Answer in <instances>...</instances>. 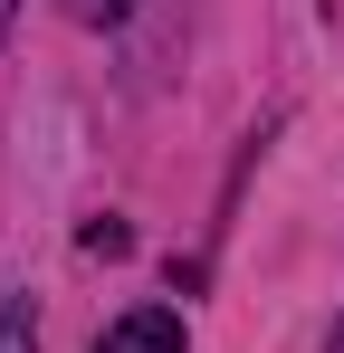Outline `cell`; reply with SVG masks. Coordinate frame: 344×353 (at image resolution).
Here are the masks:
<instances>
[{"label":"cell","mask_w":344,"mask_h":353,"mask_svg":"<svg viewBox=\"0 0 344 353\" xmlns=\"http://www.w3.org/2000/svg\"><path fill=\"white\" fill-rule=\"evenodd\" d=\"M0 353H39V325H29V305H0Z\"/></svg>","instance_id":"cell-2"},{"label":"cell","mask_w":344,"mask_h":353,"mask_svg":"<svg viewBox=\"0 0 344 353\" xmlns=\"http://www.w3.org/2000/svg\"><path fill=\"white\" fill-rule=\"evenodd\" d=\"M0 29H10V0H0Z\"/></svg>","instance_id":"cell-5"},{"label":"cell","mask_w":344,"mask_h":353,"mask_svg":"<svg viewBox=\"0 0 344 353\" xmlns=\"http://www.w3.org/2000/svg\"><path fill=\"white\" fill-rule=\"evenodd\" d=\"M96 353H182V315H163V305H144V315H124V325H106V334H96Z\"/></svg>","instance_id":"cell-1"},{"label":"cell","mask_w":344,"mask_h":353,"mask_svg":"<svg viewBox=\"0 0 344 353\" xmlns=\"http://www.w3.org/2000/svg\"><path fill=\"white\" fill-rule=\"evenodd\" d=\"M325 353H344V325H335V344H325Z\"/></svg>","instance_id":"cell-4"},{"label":"cell","mask_w":344,"mask_h":353,"mask_svg":"<svg viewBox=\"0 0 344 353\" xmlns=\"http://www.w3.org/2000/svg\"><path fill=\"white\" fill-rule=\"evenodd\" d=\"M77 19H124V0H67Z\"/></svg>","instance_id":"cell-3"}]
</instances>
